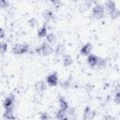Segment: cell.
Returning <instances> with one entry per match:
<instances>
[{"label": "cell", "mask_w": 120, "mask_h": 120, "mask_svg": "<svg viewBox=\"0 0 120 120\" xmlns=\"http://www.w3.org/2000/svg\"><path fill=\"white\" fill-rule=\"evenodd\" d=\"M1 38H4V30H1Z\"/></svg>", "instance_id": "obj_28"}, {"label": "cell", "mask_w": 120, "mask_h": 120, "mask_svg": "<svg viewBox=\"0 0 120 120\" xmlns=\"http://www.w3.org/2000/svg\"><path fill=\"white\" fill-rule=\"evenodd\" d=\"M66 113L69 117H74L75 114H76V109L73 108V107H68V109L66 111Z\"/></svg>", "instance_id": "obj_19"}, {"label": "cell", "mask_w": 120, "mask_h": 120, "mask_svg": "<svg viewBox=\"0 0 120 120\" xmlns=\"http://www.w3.org/2000/svg\"><path fill=\"white\" fill-rule=\"evenodd\" d=\"M113 101H114L116 104H120V90L116 91V93L114 94V97H113Z\"/></svg>", "instance_id": "obj_22"}, {"label": "cell", "mask_w": 120, "mask_h": 120, "mask_svg": "<svg viewBox=\"0 0 120 120\" xmlns=\"http://www.w3.org/2000/svg\"><path fill=\"white\" fill-rule=\"evenodd\" d=\"M35 87H36V90H37L38 93H42V92L46 89V82H43V81H39V82H38L36 83Z\"/></svg>", "instance_id": "obj_13"}, {"label": "cell", "mask_w": 120, "mask_h": 120, "mask_svg": "<svg viewBox=\"0 0 120 120\" xmlns=\"http://www.w3.org/2000/svg\"><path fill=\"white\" fill-rule=\"evenodd\" d=\"M58 101H59V110L66 112V111L68 109V107H69L68 102V101L66 100V98H65L64 97H62V96H59Z\"/></svg>", "instance_id": "obj_6"}, {"label": "cell", "mask_w": 120, "mask_h": 120, "mask_svg": "<svg viewBox=\"0 0 120 120\" xmlns=\"http://www.w3.org/2000/svg\"><path fill=\"white\" fill-rule=\"evenodd\" d=\"M105 8L110 12L113 11L114 9H116V6H115V3L113 1H107L105 3Z\"/></svg>", "instance_id": "obj_14"}, {"label": "cell", "mask_w": 120, "mask_h": 120, "mask_svg": "<svg viewBox=\"0 0 120 120\" xmlns=\"http://www.w3.org/2000/svg\"><path fill=\"white\" fill-rule=\"evenodd\" d=\"M98 57L95 54H89L87 57V63L88 65H90L91 67H97V63H98Z\"/></svg>", "instance_id": "obj_9"}, {"label": "cell", "mask_w": 120, "mask_h": 120, "mask_svg": "<svg viewBox=\"0 0 120 120\" xmlns=\"http://www.w3.org/2000/svg\"><path fill=\"white\" fill-rule=\"evenodd\" d=\"M61 86L64 88H68L70 86V81L69 80H65L63 82H61Z\"/></svg>", "instance_id": "obj_24"}, {"label": "cell", "mask_w": 120, "mask_h": 120, "mask_svg": "<svg viewBox=\"0 0 120 120\" xmlns=\"http://www.w3.org/2000/svg\"><path fill=\"white\" fill-rule=\"evenodd\" d=\"M4 118L7 120H15V116L13 114V109H5Z\"/></svg>", "instance_id": "obj_11"}, {"label": "cell", "mask_w": 120, "mask_h": 120, "mask_svg": "<svg viewBox=\"0 0 120 120\" xmlns=\"http://www.w3.org/2000/svg\"><path fill=\"white\" fill-rule=\"evenodd\" d=\"M28 23H29V25H30L31 27H36V26L38 24V20H37L36 18H31V19L28 21Z\"/></svg>", "instance_id": "obj_21"}, {"label": "cell", "mask_w": 120, "mask_h": 120, "mask_svg": "<svg viewBox=\"0 0 120 120\" xmlns=\"http://www.w3.org/2000/svg\"><path fill=\"white\" fill-rule=\"evenodd\" d=\"M104 10H105V8H104L103 5H101V4H96L93 7L92 14H93V16L96 19H101L104 16Z\"/></svg>", "instance_id": "obj_2"}, {"label": "cell", "mask_w": 120, "mask_h": 120, "mask_svg": "<svg viewBox=\"0 0 120 120\" xmlns=\"http://www.w3.org/2000/svg\"><path fill=\"white\" fill-rule=\"evenodd\" d=\"M46 40H47L48 43L52 44V43L55 42V40H56V37H55V35H54L53 33H49V34L47 35V37H46Z\"/></svg>", "instance_id": "obj_17"}, {"label": "cell", "mask_w": 120, "mask_h": 120, "mask_svg": "<svg viewBox=\"0 0 120 120\" xmlns=\"http://www.w3.org/2000/svg\"><path fill=\"white\" fill-rule=\"evenodd\" d=\"M96 115V112L93 111L90 107H85L83 111V120H93Z\"/></svg>", "instance_id": "obj_5"}, {"label": "cell", "mask_w": 120, "mask_h": 120, "mask_svg": "<svg viewBox=\"0 0 120 120\" xmlns=\"http://www.w3.org/2000/svg\"><path fill=\"white\" fill-rule=\"evenodd\" d=\"M52 52H53V49L50 45V43H48V42H43L40 46H38L35 49V52L41 54V55H44V56L50 55Z\"/></svg>", "instance_id": "obj_1"}, {"label": "cell", "mask_w": 120, "mask_h": 120, "mask_svg": "<svg viewBox=\"0 0 120 120\" xmlns=\"http://www.w3.org/2000/svg\"><path fill=\"white\" fill-rule=\"evenodd\" d=\"M0 6H1V8H7L8 6V3L5 0H2V1H0Z\"/></svg>", "instance_id": "obj_26"}, {"label": "cell", "mask_w": 120, "mask_h": 120, "mask_svg": "<svg viewBox=\"0 0 120 120\" xmlns=\"http://www.w3.org/2000/svg\"><path fill=\"white\" fill-rule=\"evenodd\" d=\"M46 82L51 85V86H55L58 84V76H57V73L55 72H52L51 74H49L46 78Z\"/></svg>", "instance_id": "obj_4"}, {"label": "cell", "mask_w": 120, "mask_h": 120, "mask_svg": "<svg viewBox=\"0 0 120 120\" xmlns=\"http://www.w3.org/2000/svg\"><path fill=\"white\" fill-rule=\"evenodd\" d=\"M104 120H115V119H114V117H112L111 115H106L104 117Z\"/></svg>", "instance_id": "obj_27"}, {"label": "cell", "mask_w": 120, "mask_h": 120, "mask_svg": "<svg viewBox=\"0 0 120 120\" xmlns=\"http://www.w3.org/2000/svg\"><path fill=\"white\" fill-rule=\"evenodd\" d=\"M110 16H111V18H112V20H115V19L119 18V17H120V10H119L118 8L114 9L113 11L110 12Z\"/></svg>", "instance_id": "obj_20"}, {"label": "cell", "mask_w": 120, "mask_h": 120, "mask_svg": "<svg viewBox=\"0 0 120 120\" xmlns=\"http://www.w3.org/2000/svg\"><path fill=\"white\" fill-rule=\"evenodd\" d=\"M40 120H50V116H49V113L44 112H41L40 113V117H39Z\"/></svg>", "instance_id": "obj_23"}, {"label": "cell", "mask_w": 120, "mask_h": 120, "mask_svg": "<svg viewBox=\"0 0 120 120\" xmlns=\"http://www.w3.org/2000/svg\"><path fill=\"white\" fill-rule=\"evenodd\" d=\"M30 50L29 46L27 44H16L12 47L11 52L15 54H22L28 52Z\"/></svg>", "instance_id": "obj_3"}, {"label": "cell", "mask_w": 120, "mask_h": 120, "mask_svg": "<svg viewBox=\"0 0 120 120\" xmlns=\"http://www.w3.org/2000/svg\"><path fill=\"white\" fill-rule=\"evenodd\" d=\"M47 35H48V28H47V24L44 23V25L38 29V38H46Z\"/></svg>", "instance_id": "obj_10"}, {"label": "cell", "mask_w": 120, "mask_h": 120, "mask_svg": "<svg viewBox=\"0 0 120 120\" xmlns=\"http://www.w3.org/2000/svg\"><path fill=\"white\" fill-rule=\"evenodd\" d=\"M64 52H65V46H64L62 43L57 44V46H56V48H55V50H54L55 54H56L57 56H60V55H62V54L64 53Z\"/></svg>", "instance_id": "obj_15"}, {"label": "cell", "mask_w": 120, "mask_h": 120, "mask_svg": "<svg viewBox=\"0 0 120 120\" xmlns=\"http://www.w3.org/2000/svg\"><path fill=\"white\" fill-rule=\"evenodd\" d=\"M91 50H92V45L90 43H87L85 45H83L81 49V53L83 54V55H89L91 54Z\"/></svg>", "instance_id": "obj_12"}, {"label": "cell", "mask_w": 120, "mask_h": 120, "mask_svg": "<svg viewBox=\"0 0 120 120\" xmlns=\"http://www.w3.org/2000/svg\"><path fill=\"white\" fill-rule=\"evenodd\" d=\"M43 18H44V20H46L47 22L50 21V20H52V19L53 18V12H52V10H50V9L45 10V11L43 12Z\"/></svg>", "instance_id": "obj_16"}, {"label": "cell", "mask_w": 120, "mask_h": 120, "mask_svg": "<svg viewBox=\"0 0 120 120\" xmlns=\"http://www.w3.org/2000/svg\"><path fill=\"white\" fill-rule=\"evenodd\" d=\"M62 63H63V66L64 67H69V66H71L72 65V63H73V60H72V58H71V56L70 55H68V54H64L63 55V58H62Z\"/></svg>", "instance_id": "obj_8"}, {"label": "cell", "mask_w": 120, "mask_h": 120, "mask_svg": "<svg viewBox=\"0 0 120 120\" xmlns=\"http://www.w3.org/2000/svg\"><path fill=\"white\" fill-rule=\"evenodd\" d=\"M106 65H107V61H106V59L101 58V57H98V63H97V67L102 68H105Z\"/></svg>", "instance_id": "obj_18"}, {"label": "cell", "mask_w": 120, "mask_h": 120, "mask_svg": "<svg viewBox=\"0 0 120 120\" xmlns=\"http://www.w3.org/2000/svg\"><path fill=\"white\" fill-rule=\"evenodd\" d=\"M14 105V98L13 96H8L4 100V108L5 109H13Z\"/></svg>", "instance_id": "obj_7"}, {"label": "cell", "mask_w": 120, "mask_h": 120, "mask_svg": "<svg viewBox=\"0 0 120 120\" xmlns=\"http://www.w3.org/2000/svg\"><path fill=\"white\" fill-rule=\"evenodd\" d=\"M0 48H1V52H2V53L6 52L7 50H8V45H7V43H6V42H2L1 45H0Z\"/></svg>", "instance_id": "obj_25"}]
</instances>
